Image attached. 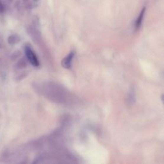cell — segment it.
<instances>
[{
  "label": "cell",
  "instance_id": "cell-1",
  "mask_svg": "<svg viewBox=\"0 0 164 164\" xmlns=\"http://www.w3.org/2000/svg\"><path fill=\"white\" fill-rule=\"evenodd\" d=\"M25 54L30 64L35 67L39 66L40 63H39V59H38L36 55L35 54V53L33 51L32 48H30L29 46H26Z\"/></svg>",
  "mask_w": 164,
  "mask_h": 164
},
{
  "label": "cell",
  "instance_id": "cell-2",
  "mask_svg": "<svg viewBox=\"0 0 164 164\" xmlns=\"http://www.w3.org/2000/svg\"><path fill=\"white\" fill-rule=\"evenodd\" d=\"M75 55V51H72L69 54L66 56L62 61V66L66 69H69L71 67L72 61Z\"/></svg>",
  "mask_w": 164,
  "mask_h": 164
},
{
  "label": "cell",
  "instance_id": "cell-3",
  "mask_svg": "<svg viewBox=\"0 0 164 164\" xmlns=\"http://www.w3.org/2000/svg\"><path fill=\"white\" fill-rule=\"evenodd\" d=\"M145 11H146V8H145V7H144V8L142 10V11H141V12H140V15L139 16L138 18H137V20H136V22H135V28L137 30L139 29L141 25H142V21H143V18H144V14H145Z\"/></svg>",
  "mask_w": 164,
  "mask_h": 164
},
{
  "label": "cell",
  "instance_id": "cell-4",
  "mask_svg": "<svg viewBox=\"0 0 164 164\" xmlns=\"http://www.w3.org/2000/svg\"><path fill=\"white\" fill-rule=\"evenodd\" d=\"M19 41H20V38H19V37L16 35H10L8 38V43L11 45L16 44Z\"/></svg>",
  "mask_w": 164,
  "mask_h": 164
},
{
  "label": "cell",
  "instance_id": "cell-5",
  "mask_svg": "<svg viewBox=\"0 0 164 164\" xmlns=\"http://www.w3.org/2000/svg\"><path fill=\"white\" fill-rule=\"evenodd\" d=\"M3 12H4V6L2 2L0 1V13H3Z\"/></svg>",
  "mask_w": 164,
  "mask_h": 164
},
{
  "label": "cell",
  "instance_id": "cell-6",
  "mask_svg": "<svg viewBox=\"0 0 164 164\" xmlns=\"http://www.w3.org/2000/svg\"><path fill=\"white\" fill-rule=\"evenodd\" d=\"M3 46V39L0 37V48H2Z\"/></svg>",
  "mask_w": 164,
  "mask_h": 164
},
{
  "label": "cell",
  "instance_id": "cell-7",
  "mask_svg": "<svg viewBox=\"0 0 164 164\" xmlns=\"http://www.w3.org/2000/svg\"><path fill=\"white\" fill-rule=\"evenodd\" d=\"M24 1H25V2H26V1H29V0H23Z\"/></svg>",
  "mask_w": 164,
  "mask_h": 164
}]
</instances>
